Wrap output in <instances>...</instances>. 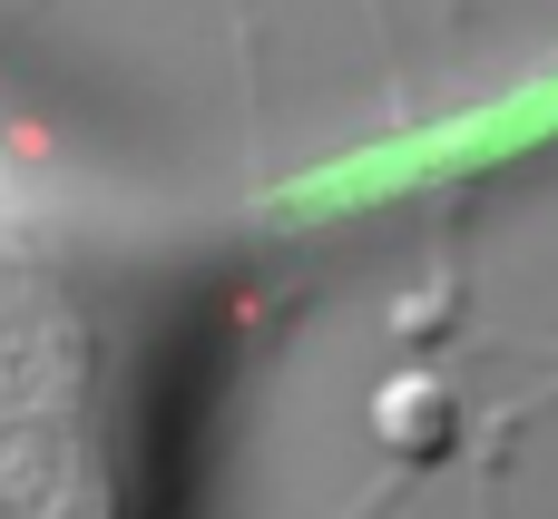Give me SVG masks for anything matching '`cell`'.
<instances>
[{"instance_id": "obj_1", "label": "cell", "mask_w": 558, "mask_h": 519, "mask_svg": "<svg viewBox=\"0 0 558 519\" xmlns=\"http://www.w3.org/2000/svg\"><path fill=\"white\" fill-rule=\"evenodd\" d=\"M0 519H118L98 343L49 216L0 167Z\"/></svg>"}]
</instances>
